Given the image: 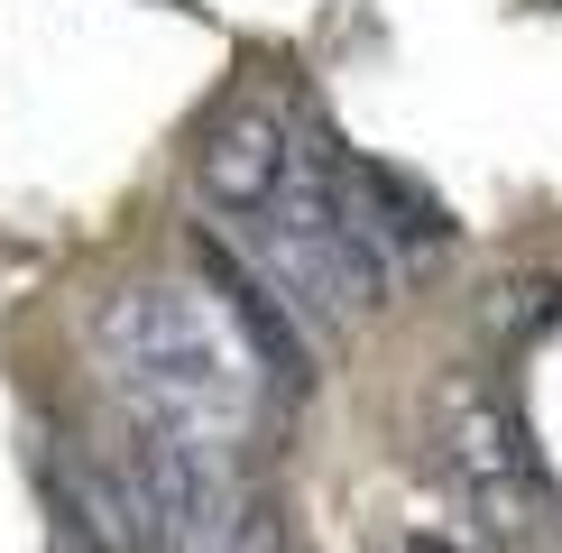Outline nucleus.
<instances>
[{
    "label": "nucleus",
    "instance_id": "obj_1",
    "mask_svg": "<svg viewBox=\"0 0 562 553\" xmlns=\"http://www.w3.org/2000/svg\"><path fill=\"white\" fill-rule=\"evenodd\" d=\"M92 360L102 379L130 397L138 425L194 433V443H231L259 406V369H249L240 332L213 314V295L167 286V276H138V286L102 295L92 314Z\"/></svg>",
    "mask_w": 562,
    "mask_h": 553
},
{
    "label": "nucleus",
    "instance_id": "obj_2",
    "mask_svg": "<svg viewBox=\"0 0 562 553\" xmlns=\"http://www.w3.org/2000/svg\"><path fill=\"white\" fill-rule=\"evenodd\" d=\"M240 230H249V268H259V286L295 323H314V332H341V323L379 314L387 286H396V268L369 249V230L341 213L333 167H304V157H295V176L277 184V203H259Z\"/></svg>",
    "mask_w": 562,
    "mask_h": 553
},
{
    "label": "nucleus",
    "instance_id": "obj_3",
    "mask_svg": "<svg viewBox=\"0 0 562 553\" xmlns=\"http://www.w3.org/2000/svg\"><path fill=\"white\" fill-rule=\"evenodd\" d=\"M121 498L138 517V544L148 553H203L231 535V471L213 443H194V433H167V425H130L121 443Z\"/></svg>",
    "mask_w": 562,
    "mask_h": 553
},
{
    "label": "nucleus",
    "instance_id": "obj_4",
    "mask_svg": "<svg viewBox=\"0 0 562 553\" xmlns=\"http://www.w3.org/2000/svg\"><path fill=\"white\" fill-rule=\"evenodd\" d=\"M434 452H442V471L471 489V507H488V517H517V507L544 489V461L526 443L517 397L488 387V379H452L434 397Z\"/></svg>",
    "mask_w": 562,
    "mask_h": 553
},
{
    "label": "nucleus",
    "instance_id": "obj_5",
    "mask_svg": "<svg viewBox=\"0 0 562 553\" xmlns=\"http://www.w3.org/2000/svg\"><path fill=\"white\" fill-rule=\"evenodd\" d=\"M194 268H203V295H213V314L240 332L249 369H259V379H277L286 397H304V387H314V341H304V323L259 286V268H249L231 240H213V230H194Z\"/></svg>",
    "mask_w": 562,
    "mask_h": 553
},
{
    "label": "nucleus",
    "instance_id": "obj_6",
    "mask_svg": "<svg viewBox=\"0 0 562 553\" xmlns=\"http://www.w3.org/2000/svg\"><path fill=\"white\" fill-rule=\"evenodd\" d=\"M295 176V138L286 121H277L268 102H222L213 121H203L194 138V184H203V203H222V213H259V203H277V184Z\"/></svg>",
    "mask_w": 562,
    "mask_h": 553
},
{
    "label": "nucleus",
    "instance_id": "obj_7",
    "mask_svg": "<svg viewBox=\"0 0 562 553\" xmlns=\"http://www.w3.org/2000/svg\"><path fill=\"white\" fill-rule=\"evenodd\" d=\"M333 194H341V213L369 230V249H379L387 268L415 259V249H442V240H452V213H442L415 176L379 167V157H341V167H333Z\"/></svg>",
    "mask_w": 562,
    "mask_h": 553
},
{
    "label": "nucleus",
    "instance_id": "obj_8",
    "mask_svg": "<svg viewBox=\"0 0 562 553\" xmlns=\"http://www.w3.org/2000/svg\"><path fill=\"white\" fill-rule=\"evenodd\" d=\"M37 489H46V507H56L65 526L92 544V553H148L138 544V517H130V498H121V471H92V461H75V452H56L37 471Z\"/></svg>",
    "mask_w": 562,
    "mask_h": 553
},
{
    "label": "nucleus",
    "instance_id": "obj_9",
    "mask_svg": "<svg viewBox=\"0 0 562 553\" xmlns=\"http://www.w3.org/2000/svg\"><path fill=\"white\" fill-rule=\"evenodd\" d=\"M562 323V276H517V286L488 295V332L498 341H535Z\"/></svg>",
    "mask_w": 562,
    "mask_h": 553
},
{
    "label": "nucleus",
    "instance_id": "obj_10",
    "mask_svg": "<svg viewBox=\"0 0 562 553\" xmlns=\"http://www.w3.org/2000/svg\"><path fill=\"white\" fill-rule=\"evenodd\" d=\"M222 553H286V517H277L268 498H240V507H231V535H222Z\"/></svg>",
    "mask_w": 562,
    "mask_h": 553
},
{
    "label": "nucleus",
    "instance_id": "obj_11",
    "mask_svg": "<svg viewBox=\"0 0 562 553\" xmlns=\"http://www.w3.org/2000/svg\"><path fill=\"white\" fill-rule=\"evenodd\" d=\"M406 553H461V544H442V535H415V544H406Z\"/></svg>",
    "mask_w": 562,
    "mask_h": 553
}]
</instances>
